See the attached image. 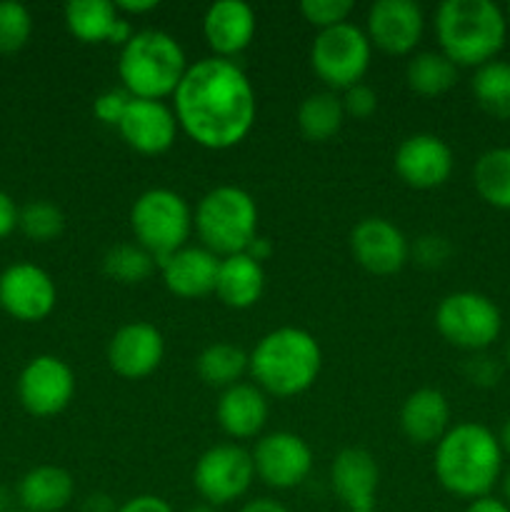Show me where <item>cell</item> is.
<instances>
[{"instance_id": "cell-7", "label": "cell", "mask_w": 510, "mask_h": 512, "mask_svg": "<svg viewBox=\"0 0 510 512\" xmlns=\"http://www.w3.org/2000/svg\"><path fill=\"white\" fill-rule=\"evenodd\" d=\"M130 228L135 243L143 245L155 260H163L185 248L193 233V210L175 190L150 188L130 208Z\"/></svg>"}, {"instance_id": "cell-48", "label": "cell", "mask_w": 510, "mask_h": 512, "mask_svg": "<svg viewBox=\"0 0 510 512\" xmlns=\"http://www.w3.org/2000/svg\"><path fill=\"white\" fill-rule=\"evenodd\" d=\"M185 512H215V508H210V505H193V508H188Z\"/></svg>"}, {"instance_id": "cell-11", "label": "cell", "mask_w": 510, "mask_h": 512, "mask_svg": "<svg viewBox=\"0 0 510 512\" xmlns=\"http://www.w3.org/2000/svg\"><path fill=\"white\" fill-rule=\"evenodd\" d=\"M75 395V373L58 355H35L18 378V400L35 418L63 413Z\"/></svg>"}, {"instance_id": "cell-33", "label": "cell", "mask_w": 510, "mask_h": 512, "mask_svg": "<svg viewBox=\"0 0 510 512\" xmlns=\"http://www.w3.org/2000/svg\"><path fill=\"white\" fill-rule=\"evenodd\" d=\"M18 228L33 243H50V240H55L63 233L65 215L50 200H30L28 205L20 208Z\"/></svg>"}, {"instance_id": "cell-21", "label": "cell", "mask_w": 510, "mask_h": 512, "mask_svg": "<svg viewBox=\"0 0 510 512\" xmlns=\"http://www.w3.org/2000/svg\"><path fill=\"white\" fill-rule=\"evenodd\" d=\"M63 15L68 33L80 43H110L123 48L135 33L130 20L118 13L110 0H70Z\"/></svg>"}, {"instance_id": "cell-51", "label": "cell", "mask_w": 510, "mask_h": 512, "mask_svg": "<svg viewBox=\"0 0 510 512\" xmlns=\"http://www.w3.org/2000/svg\"><path fill=\"white\" fill-rule=\"evenodd\" d=\"M365 512H375V510H365Z\"/></svg>"}, {"instance_id": "cell-40", "label": "cell", "mask_w": 510, "mask_h": 512, "mask_svg": "<svg viewBox=\"0 0 510 512\" xmlns=\"http://www.w3.org/2000/svg\"><path fill=\"white\" fill-rule=\"evenodd\" d=\"M115 512H175L173 505L168 500H163L160 495H135V498L125 500L123 505H118Z\"/></svg>"}, {"instance_id": "cell-5", "label": "cell", "mask_w": 510, "mask_h": 512, "mask_svg": "<svg viewBox=\"0 0 510 512\" xmlns=\"http://www.w3.org/2000/svg\"><path fill=\"white\" fill-rule=\"evenodd\" d=\"M188 70L178 38L158 28H145L120 48L118 75L133 98L163 100L175 93Z\"/></svg>"}, {"instance_id": "cell-24", "label": "cell", "mask_w": 510, "mask_h": 512, "mask_svg": "<svg viewBox=\"0 0 510 512\" xmlns=\"http://www.w3.org/2000/svg\"><path fill=\"white\" fill-rule=\"evenodd\" d=\"M400 430L415 445H438L450 430V405L443 390H413L400 408Z\"/></svg>"}, {"instance_id": "cell-45", "label": "cell", "mask_w": 510, "mask_h": 512, "mask_svg": "<svg viewBox=\"0 0 510 512\" xmlns=\"http://www.w3.org/2000/svg\"><path fill=\"white\" fill-rule=\"evenodd\" d=\"M245 253H248L250 258H255V260H258V263H263V260L268 258L270 253H273V245H270L268 240H265V238H260V235H258V238H255L253 243L248 245V250H245Z\"/></svg>"}, {"instance_id": "cell-28", "label": "cell", "mask_w": 510, "mask_h": 512, "mask_svg": "<svg viewBox=\"0 0 510 512\" xmlns=\"http://www.w3.org/2000/svg\"><path fill=\"white\" fill-rule=\"evenodd\" d=\"M470 90L485 115L495 120H510V63L508 60H490L475 68Z\"/></svg>"}, {"instance_id": "cell-30", "label": "cell", "mask_w": 510, "mask_h": 512, "mask_svg": "<svg viewBox=\"0 0 510 512\" xmlns=\"http://www.w3.org/2000/svg\"><path fill=\"white\" fill-rule=\"evenodd\" d=\"M405 80L413 93L423 98H438L458 83V65L450 63L440 50H425L408 60Z\"/></svg>"}, {"instance_id": "cell-27", "label": "cell", "mask_w": 510, "mask_h": 512, "mask_svg": "<svg viewBox=\"0 0 510 512\" xmlns=\"http://www.w3.org/2000/svg\"><path fill=\"white\" fill-rule=\"evenodd\" d=\"M345 123L343 100L333 90L310 93L298 108V128L313 143H325L340 133Z\"/></svg>"}, {"instance_id": "cell-18", "label": "cell", "mask_w": 510, "mask_h": 512, "mask_svg": "<svg viewBox=\"0 0 510 512\" xmlns=\"http://www.w3.org/2000/svg\"><path fill=\"white\" fill-rule=\"evenodd\" d=\"M178 118L163 100L133 98L118 123L120 138L140 155H160L178 138Z\"/></svg>"}, {"instance_id": "cell-9", "label": "cell", "mask_w": 510, "mask_h": 512, "mask_svg": "<svg viewBox=\"0 0 510 512\" xmlns=\"http://www.w3.org/2000/svg\"><path fill=\"white\" fill-rule=\"evenodd\" d=\"M370 55L373 45L368 35L350 20L320 30L310 45V65L333 93L353 88L363 80L370 68Z\"/></svg>"}, {"instance_id": "cell-4", "label": "cell", "mask_w": 510, "mask_h": 512, "mask_svg": "<svg viewBox=\"0 0 510 512\" xmlns=\"http://www.w3.org/2000/svg\"><path fill=\"white\" fill-rule=\"evenodd\" d=\"M323 350L313 333L295 325L270 330L248 355V373L263 393L295 398L318 380Z\"/></svg>"}, {"instance_id": "cell-47", "label": "cell", "mask_w": 510, "mask_h": 512, "mask_svg": "<svg viewBox=\"0 0 510 512\" xmlns=\"http://www.w3.org/2000/svg\"><path fill=\"white\" fill-rule=\"evenodd\" d=\"M500 488H503V500L510 505V468L505 470L503 478H500Z\"/></svg>"}, {"instance_id": "cell-8", "label": "cell", "mask_w": 510, "mask_h": 512, "mask_svg": "<svg viewBox=\"0 0 510 512\" xmlns=\"http://www.w3.org/2000/svg\"><path fill=\"white\" fill-rule=\"evenodd\" d=\"M435 328L450 345L468 353H483L503 330L500 308L483 293L458 290L445 295L435 308Z\"/></svg>"}, {"instance_id": "cell-41", "label": "cell", "mask_w": 510, "mask_h": 512, "mask_svg": "<svg viewBox=\"0 0 510 512\" xmlns=\"http://www.w3.org/2000/svg\"><path fill=\"white\" fill-rule=\"evenodd\" d=\"M18 215L20 208L15 205V200L0 190V240L8 238V235L18 228Z\"/></svg>"}, {"instance_id": "cell-42", "label": "cell", "mask_w": 510, "mask_h": 512, "mask_svg": "<svg viewBox=\"0 0 510 512\" xmlns=\"http://www.w3.org/2000/svg\"><path fill=\"white\" fill-rule=\"evenodd\" d=\"M465 512H510V505L503 498H495V495H483L478 500H470Z\"/></svg>"}, {"instance_id": "cell-17", "label": "cell", "mask_w": 510, "mask_h": 512, "mask_svg": "<svg viewBox=\"0 0 510 512\" xmlns=\"http://www.w3.org/2000/svg\"><path fill=\"white\" fill-rule=\"evenodd\" d=\"M395 173L415 190L440 188L453 173V150L433 133L408 135L395 150Z\"/></svg>"}, {"instance_id": "cell-49", "label": "cell", "mask_w": 510, "mask_h": 512, "mask_svg": "<svg viewBox=\"0 0 510 512\" xmlns=\"http://www.w3.org/2000/svg\"><path fill=\"white\" fill-rule=\"evenodd\" d=\"M505 368L510 370V340H508V345H505Z\"/></svg>"}, {"instance_id": "cell-38", "label": "cell", "mask_w": 510, "mask_h": 512, "mask_svg": "<svg viewBox=\"0 0 510 512\" xmlns=\"http://www.w3.org/2000/svg\"><path fill=\"white\" fill-rule=\"evenodd\" d=\"M340 100H343L345 118L368 120L370 115L378 110V93H375V90L365 83H358V85H353V88L343 90Z\"/></svg>"}, {"instance_id": "cell-29", "label": "cell", "mask_w": 510, "mask_h": 512, "mask_svg": "<svg viewBox=\"0 0 510 512\" xmlns=\"http://www.w3.org/2000/svg\"><path fill=\"white\" fill-rule=\"evenodd\" d=\"M473 185L485 203L498 210H510V145L485 150L475 160Z\"/></svg>"}, {"instance_id": "cell-12", "label": "cell", "mask_w": 510, "mask_h": 512, "mask_svg": "<svg viewBox=\"0 0 510 512\" xmlns=\"http://www.w3.org/2000/svg\"><path fill=\"white\" fill-rule=\"evenodd\" d=\"M255 475L273 490H293L313 470V450L300 435L275 430L263 435L253 448Z\"/></svg>"}, {"instance_id": "cell-50", "label": "cell", "mask_w": 510, "mask_h": 512, "mask_svg": "<svg viewBox=\"0 0 510 512\" xmlns=\"http://www.w3.org/2000/svg\"><path fill=\"white\" fill-rule=\"evenodd\" d=\"M505 15H508V25H510V5H508V10H505Z\"/></svg>"}, {"instance_id": "cell-10", "label": "cell", "mask_w": 510, "mask_h": 512, "mask_svg": "<svg viewBox=\"0 0 510 512\" xmlns=\"http://www.w3.org/2000/svg\"><path fill=\"white\" fill-rule=\"evenodd\" d=\"M253 480V455L235 443L213 445L195 460L193 488L210 508L240 500L250 490Z\"/></svg>"}, {"instance_id": "cell-16", "label": "cell", "mask_w": 510, "mask_h": 512, "mask_svg": "<svg viewBox=\"0 0 510 512\" xmlns=\"http://www.w3.org/2000/svg\"><path fill=\"white\" fill-rule=\"evenodd\" d=\"M165 340L155 325L145 320L120 325L108 343V365L125 380H143L160 368Z\"/></svg>"}, {"instance_id": "cell-32", "label": "cell", "mask_w": 510, "mask_h": 512, "mask_svg": "<svg viewBox=\"0 0 510 512\" xmlns=\"http://www.w3.org/2000/svg\"><path fill=\"white\" fill-rule=\"evenodd\" d=\"M158 260L138 243H120L105 253L103 270L110 280L123 285H138L153 275Z\"/></svg>"}, {"instance_id": "cell-22", "label": "cell", "mask_w": 510, "mask_h": 512, "mask_svg": "<svg viewBox=\"0 0 510 512\" xmlns=\"http://www.w3.org/2000/svg\"><path fill=\"white\" fill-rule=\"evenodd\" d=\"M218 255L210 253L203 245H185L168 258L158 260V270L163 275L165 288L185 300L205 298L215 290L218 278Z\"/></svg>"}, {"instance_id": "cell-52", "label": "cell", "mask_w": 510, "mask_h": 512, "mask_svg": "<svg viewBox=\"0 0 510 512\" xmlns=\"http://www.w3.org/2000/svg\"><path fill=\"white\" fill-rule=\"evenodd\" d=\"M20 512H25V510H20Z\"/></svg>"}, {"instance_id": "cell-43", "label": "cell", "mask_w": 510, "mask_h": 512, "mask_svg": "<svg viewBox=\"0 0 510 512\" xmlns=\"http://www.w3.org/2000/svg\"><path fill=\"white\" fill-rule=\"evenodd\" d=\"M115 8L123 15H143L158 8V0H118Z\"/></svg>"}, {"instance_id": "cell-20", "label": "cell", "mask_w": 510, "mask_h": 512, "mask_svg": "<svg viewBox=\"0 0 510 512\" xmlns=\"http://www.w3.org/2000/svg\"><path fill=\"white\" fill-rule=\"evenodd\" d=\"M258 18L245 0H218L203 15V35L215 58L233 60L255 38Z\"/></svg>"}, {"instance_id": "cell-14", "label": "cell", "mask_w": 510, "mask_h": 512, "mask_svg": "<svg viewBox=\"0 0 510 512\" xmlns=\"http://www.w3.org/2000/svg\"><path fill=\"white\" fill-rule=\"evenodd\" d=\"M350 253L355 263L373 275H393L408 263L410 243L390 220L363 218L350 230Z\"/></svg>"}, {"instance_id": "cell-44", "label": "cell", "mask_w": 510, "mask_h": 512, "mask_svg": "<svg viewBox=\"0 0 510 512\" xmlns=\"http://www.w3.org/2000/svg\"><path fill=\"white\" fill-rule=\"evenodd\" d=\"M238 512H290V510L273 498H255V500H248V503H245Z\"/></svg>"}, {"instance_id": "cell-46", "label": "cell", "mask_w": 510, "mask_h": 512, "mask_svg": "<svg viewBox=\"0 0 510 512\" xmlns=\"http://www.w3.org/2000/svg\"><path fill=\"white\" fill-rule=\"evenodd\" d=\"M498 443H500V448H503V455H510V415L505 418V423L500 425Z\"/></svg>"}, {"instance_id": "cell-3", "label": "cell", "mask_w": 510, "mask_h": 512, "mask_svg": "<svg viewBox=\"0 0 510 512\" xmlns=\"http://www.w3.org/2000/svg\"><path fill=\"white\" fill-rule=\"evenodd\" d=\"M440 53L458 68L498 58L508 38V15L493 0H443L435 10Z\"/></svg>"}, {"instance_id": "cell-37", "label": "cell", "mask_w": 510, "mask_h": 512, "mask_svg": "<svg viewBox=\"0 0 510 512\" xmlns=\"http://www.w3.org/2000/svg\"><path fill=\"white\" fill-rule=\"evenodd\" d=\"M130 100H133V95H130L128 90H123V88L105 90V93H100L98 98L93 100V115L103 125H113V128H118V123L123 120L125 110H128Z\"/></svg>"}, {"instance_id": "cell-23", "label": "cell", "mask_w": 510, "mask_h": 512, "mask_svg": "<svg viewBox=\"0 0 510 512\" xmlns=\"http://www.w3.org/2000/svg\"><path fill=\"white\" fill-rule=\"evenodd\" d=\"M215 420L225 435L248 440L263 433L268 423V400L255 383H235L220 393L215 403Z\"/></svg>"}, {"instance_id": "cell-19", "label": "cell", "mask_w": 510, "mask_h": 512, "mask_svg": "<svg viewBox=\"0 0 510 512\" xmlns=\"http://www.w3.org/2000/svg\"><path fill=\"white\" fill-rule=\"evenodd\" d=\"M330 485L345 512L375 510L380 488L378 460L365 448H343L330 463Z\"/></svg>"}, {"instance_id": "cell-6", "label": "cell", "mask_w": 510, "mask_h": 512, "mask_svg": "<svg viewBox=\"0 0 510 512\" xmlns=\"http://www.w3.org/2000/svg\"><path fill=\"white\" fill-rule=\"evenodd\" d=\"M200 245L218 258L238 255L258 238V205L238 185H218L200 198L193 213Z\"/></svg>"}, {"instance_id": "cell-25", "label": "cell", "mask_w": 510, "mask_h": 512, "mask_svg": "<svg viewBox=\"0 0 510 512\" xmlns=\"http://www.w3.org/2000/svg\"><path fill=\"white\" fill-rule=\"evenodd\" d=\"M265 290V270L263 263L250 258L248 253L228 255L220 258L218 278H215V290L218 300L228 308L245 310L253 308Z\"/></svg>"}, {"instance_id": "cell-36", "label": "cell", "mask_w": 510, "mask_h": 512, "mask_svg": "<svg viewBox=\"0 0 510 512\" xmlns=\"http://www.w3.org/2000/svg\"><path fill=\"white\" fill-rule=\"evenodd\" d=\"M410 255L423 268H443L450 260V255H453V245H450V240L445 235L425 233L415 240V245L410 248Z\"/></svg>"}, {"instance_id": "cell-35", "label": "cell", "mask_w": 510, "mask_h": 512, "mask_svg": "<svg viewBox=\"0 0 510 512\" xmlns=\"http://www.w3.org/2000/svg\"><path fill=\"white\" fill-rule=\"evenodd\" d=\"M353 8V0H303V3H300L303 18L320 30L348 23Z\"/></svg>"}, {"instance_id": "cell-2", "label": "cell", "mask_w": 510, "mask_h": 512, "mask_svg": "<svg viewBox=\"0 0 510 512\" xmlns=\"http://www.w3.org/2000/svg\"><path fill=\"white\" fill-rule=\"evenodd\" d=\"M498 435L480 423H458L435 445L433 473L440 488L463 500H478L503 478Z\"/></svg>"}, {"instance_id": "cell-15", "label": "cell", "mask_w": 510, "mask_h": 512, "mask_svg": "<svg viewBox=\"0 0 510 512\" xmlns=\"http://www.w3.org/2000/svg\"><path fill=\"white\" fill-rule=\"evenodd\" d=\"M425 15L413 0H375L365 20L370 45L388 55H408L423 38Z\"/></svg>"}, {"instance_id": "cell-13", "label": "cell", "mask_w": 510, "mask_h": 512, "mask_svg": "<svg viewBox=\"0 0 510 512\" xmlns=\"http://www.w3.org/2000/svg\"><path fill=\"white\" fill-rule=\"evenodd\" d=\"M58 303L48 270L33 263H13L0 273V308L20 323H40Z\"/></svg>"}, {"instance_id": "cell-39", "label": "cell", "mask_w": 510, "mask_h": 512, "mask_svg": "<svg viewBox=\"0 0 510 512\" xmlns=\"http://www.w3.org/2000/svg\"><path fill=\"white\" fill-rule=\"evenodd\" d=\"M465 378L475 385V388H495L503 378V365L495 358L485 353H475L473 358L465 363Z\"/></svg>"}, {"instance_id": "cell-26", "label": "cell", "mask_w": 510, "mask_h": 512, "mask_svg": "<svg viewBox=\"0 0 510 512\" xmlns=\"http://www.w3.org/2000/svg\"><path fill=\"white\" fill-rule=\"evenodd\" d=\"M73 493V475L60 465H38L18 483V500L25 512H60L68 508Z\"/></svg>"}, {"instance_id": "cell-31", "label": "cell", "mask_w": 510, "mask_h": 512, "mask_svg": "<svg viewBox=\"0 0 510 512\" xmlns=\"http://www.w3.org/2000/svg\"><path fill=\"white\" fill-rule=\"evenodd\" d=\"M200 380L210 388H230L248 373V353L233 343H213L195 360Z\"/></svg>"}, {"instance_id": "cell-34", "label": "cell", "mask_w": 510, "mask_h": 512, "mask_svg": "<svg viewBox=\"0 0 510 512\" xmlns=\"http://www.w3.org/2000/svg\"><path fill=\"white\" fill-rule=\"evenodd\" d=\"M33 35V15L23 3H0V55H13L28 45Z\"/></svg>"}, {"instance_id": "cell-1", "label": "cell", "mask_w": 510, "mask_h": 512, "mask_svg": "<svg viewBox=\"0 0 510 512\" xmlns=\"http://www.w3.org/2000/svg\"><path fill=\"white\" fill-rule=\"evenodd\" d=\"M173 113L190 140L208 150H228L253 130L258 100L235 60L210 55L188 65L173 93Z\"/></svg>"}]
</instances>
